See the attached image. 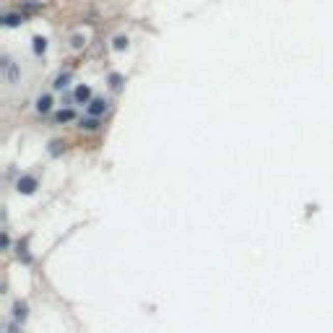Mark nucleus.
<instances>
[{"instance_id": "1", "label": "nucleus", "mask_w": 333, "mask_h": 333, "mask_svg": "<svg viewBox=\"0 0 333 333\" xmlns=\"http://www.w3.org/2000/svg\"><path fill=\"white\" fill-rule=\"evenodd\" d=\"M37 177H32V174H24V177H18V183H16V190L21 193V195H32L34 190H37Z\"/></svg>"}, {"instance_id": "2", "label": "nucleus", "mask_w": 333, "mask_h": 333, "mask_svg": "<svg viewBox=\"0 0 333 333\" xmlns=\"http://www.w3.org/2000/svg\"><path fill=\"white\" fill-rule=\"evenodd\" d=\"M107 112V99H92L88 102V115L92 117H102Z\"/></svg>"}, {"instance_id": "3", "label": "nucleus", "mask_w": 333, "mask_h": 333, "mask_svg": "<svg viewBox=\"0 0 333 333\" xmlns=\"http://www.w3.org/2000/svg\"><path fill=\"white\" fill-rule=\"evenodd\" d=\"M73 99H76V104H88L92 102V88L88 86H76V92H73Z\"/></svg>"}, {"instance_id": "4", "label": "nucleus", "mask_w": 333, "mask_h": 333, "mask_svg": "<svg viewBox=\"0 0 333 333\" xmlns=\"http://www.w3.org/2000/svg\"><path fill=\"white\" fill-rule=\"evenodd\" d=\"M0 68H3V73H6V78L11 81V83H16L18 81V68L8 60V57H3V63H0Z\"/></svg>"}, {"instance_id": "5", "label": "nucleus", "mask_w": 333, "mask_h": 333, "mask_svg": "<svg viewBox=\"0 0 333 333\" xmlns=\"http://www.w3.org/2000/svg\"><path fill=\"white\" fill-rule=\"evenodd\" d=\"M34 109H37L39 115L50 112V109H52V97H50V94H42V97H37V102H34Z\"/></svg>"}, {"instance_id": "6", "label": "nucleus", "mask_w": 333, "mask_h": 333, "mask_svg": "<svg viewBox=\"0 0 333 333\" xmlns=\"http://www.w3.org/2000/svg\"><path fill=\"white\" fill-rule=\"evenodd\" d=\"M26 315H29V305H26V302H16V305H13V320H16V323H24Z\"/></svg>"}, {"instance_id": "7", "label": "nucleus", "mask_w": 333, "mask_h": 333, "mask_svg": "<svg viewBox=\"0 0 333 333\" xmlns=\"http://www.w3.org/2000/svg\"><path fill=\"white\" fill-rule=\"evenodd\" d=\"M0 21H3L6 26H18V24H24V13H6Z\"/></svg>"}, {"instance_id": "8", "label": "nucleus", "mask_w": 333, "mask_h": 333, "mask_svg": "<svg viewBox=\"0 0 333 333\" xmlns=\"http://www.w3.org/2000/svg\"><path fill=\"white\" fill-rule=\"evenodd\" d=\"M32 50H34V55H44V52H47V39H44V37H34L32 39Z\"/></svg>"}, {"instance_id": "9", "label": "nucleus", "mask_w": 333, "mask_h": 333, "mask_svg": "<svg viewBox=\"0 0 333 333\" xmlns=\"http://www.w3.org/2000/svg\"><path fill=\"white\" fill-rule=\"evenodd\" d=\"M73 117H76L73 109H60V112H55V123H68V120H73Z\"/></svg>"}, {"instance_id": "10", "label": "nucleus", "mask_w": 333, "mask_h": 333, "mask_svg": "<svg viewBox=\"0 0 333 333\" xmlns=\"http://www.w3.org/2000/svg\"><path fill=\"white\" fill-rule=\"evenodd\" d=\"M128 42H130V39H128L125 34H117V37L112 39V50H117V52L125 50V47H128Z\"/></svg>"}, {"instance_id": "11", "label": "nucleus", "mask_w": 333, "mask_h": 333, "mask_svg": "<svg viewBox=\"0 0 333 333\" xmlns=\"http://www.w3.org/2000/svg\"><path fill=\"white\" fill-rule=\"evenodd\" d=\"M78 128H81V130H97V128H99V120H97V117H83Z\"/></svg>"}, {"instance_id": "12", "label": "nucleus", "mask_w": 333, "mask_h": 333, "mask_svg": "<svg viewBox=\"0 0 333 333\" xmlns=\"http://www.w3.org/2000/svg\"><path fill=\"white\" fill-rule=\"evenodd\" d=\"M18 258L24 260V263H29V260H32V255L26 253V239H21V242H18Z\"/></svg>"}, {"instance_id": "13", "label": "nucleus", "mask_w": 333, "mask_h": 333, "mask_svg": "<svg viewBox=\"0 0 333 333\" xmlns=\"http://www.w3.org/2000/svg\"><path fill=\"white\" fill-rule=\"evenodd\" d=\"M71 47H73V50H81V47H86V37H83V34H76V37L71 39Z\"/></svg>"}, {"instance_id": "14", "label": "nucleus", "mask_w": 333, "mask_h": 333, "mask_svg": "<svg viewBox=\"0 0 333 333\" xmlns=\"http://www.w3.org/2000/svg\"><path fill=\"white\" fill-rule=\"evenodd\" d=\"M68 81H71V76H68V73H63V76H57V78H55V83H52V86H55L57 92H60V88H65V86H68Z\"/></svg>"}, {"instance_id": "15", "label": "nucleus", "mask_w": 333, "mask_h": 333, "mask_svg": "<svg viewBox=\"0 0 333 333\" xmlns=\"http://www.w3.org/2000/svg\"><path fill=\"white\" fill-rule=\"evenodd\" d=\"M109 86H112L115 92H120V86H123V78H120L117 73H112V76H109Z\"/></svg>"}, {"instance_id": "16", "label": "nucleus", "mask_w": 333, "mask_h": 333, "mask_svg": "<svg viewBox=\"0 0 333 333\" xmlns=\"http://www.w3.org/2000/svg\"><path fill=\"white\" fill-rule=\"evenodd\" d=\"M8 333H18V325H16V323H11V325H8Z\"/></svg>"}]
</instances>
